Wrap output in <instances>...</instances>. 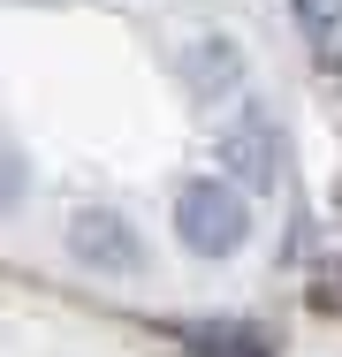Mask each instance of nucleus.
<instances>
[{"label":"nucleus","mask_w":342,"mask_h":357,"mask_svg":"<svg viewBox=\"0 0 342 357\" xmlns=\"http://www.w3.org/2000/svg\"><path fill=\"white\" fill-rule=\"evenodd\" d=\"M244 76H251V69H244L236 38H191V54H183V84H191V99H198V107H221Z\"/></svg>","instance_id":"obj_3"},{"label":"nucleus","mask_w":342,"mask_h":357,"mask_svg":"<svg viewBox=\"0 0 342 357\" xmlns=\"http://www.w3.org/2000/svg\"><path fill=\"white\" fill-rule=\"evenodd\" d=\"M221 160H228L251 190H274V175H281V130H274L267 114H251V122H236V130H228Z\"/></svg>","instance_id":"obj_4"},{"label":"nucleus","mask_w":342,"mask_h":357,"mask_svg":"<svg viewBox=\"0 0 342 357\" xmlns=\"http://www.w3.org/2000/svg\"><path fill=\"white\" fill-rule=\"evenodd\" d=\"M175 236H183V251H198V259H228V251H244V236H251V206H244L228 183H191V190L175 198Z\"/></svg>","instance_id":"obj_1"},{"label":"nucleus","mask_w":342,"mask_h":357,"mask_svg":"<svg viewBox=\"0 0 342 357\" xmlns=\"http://www.w3.org/2000/svg\"><path fill=\"white\" fill-rule=\"evenodd\" d=\"M68 251L91 274H130V266H144V243H137V228L114 206H76L68 213Z\"/></svg>","instance_id":"obj_2"},{"label":"nucleus","mask_w":342,"mask_h":357,"mask_svg":"<svg viewBox=\"0 0 342 357\" xmlns=\"http://www.w3.org/2000/svg\"><path fill=\"white\" fill-rule=\"evenodd\" d=\"M191 350H205V357H267L251 335H221V327H191Z\"/></svg>","instance_id":"obj_6"},{"label":"nucleus","mask_w":342,"mask_h":357,"mask_svg":"<svg viewBox=\"0 0 342 357\" xmlns=\"http://www.w3.org/2000/svg\"><path fill=\"white\" fill-rule=\"evenodd\" d=\"M23 190H31V160H23L15 144H0V213H15Z\"/></svg>","instance_id":"obj_5"}]
</instances>
